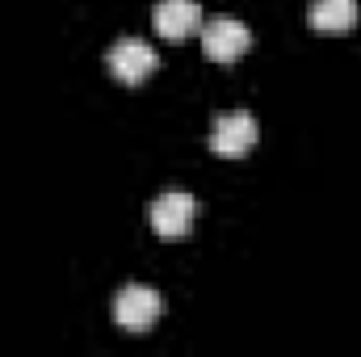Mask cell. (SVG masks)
Here are the masks:
<instances>
[{
    "mask_svg": "<svg viewBox=\"0 0 361 357\" xmlns=\"http://www.w3.org/2000/svg\"><path fill=\"white\" fill-rule=\"evenodd\" d=\"M160 311H164V298L152 286H143V282L122 286L118 298H114V320H118L122 332H152Z\"/></svg>",
    "mask_w": 361,
    "mask_h": 357,
    "instance_id": "6da1fadb",
    "label": "cell"
},
{
    "mask_svg": "<svg viewBox=\"0 0 361 357\" xmlns=\"http://www.w3.org/2000/svg\"><path fill=\"white\" fill-rule=\"evenodd\" d=\"M248 47H252V34H248L244 21H235V17H227V13H219L214 21H202V51H206V59H214V63H235Z\"/></svg>",
    "mask_w": 361,
    "mask_h": 357,
    "instance_id": "7a4b0ae2",
    "label": "cell"
},
{
    "mask_svg": "<svg viewBox=\"0 0 361 357\" xmlns=\"http://www.w3.org/2000/svg\"><path fill=\"white\" fill-rule=\"evenodd\" d=\"M193 214H197L193 193H185V189H164V193L152 202L147 223H152V231H156L160 240H180V236L193 227Z\"/></svg>",
    "mask_w": 361,
    "mask_h": 357,
    "instance_id": "3957f363",
    "label": "cell"
},
{
    "mask_svg": "<svg viewBox=\"0 0 361 357\" xmlns=\"http://www.w3.org/2000/svg\"><path fill=\"white\" fill-rule=\"evenodd\" d=\"M105 63H109V72H114L122 85H139V80H147V76L156 72V51H152L143 38H118V42L109 47Z\"/></svg>",
    "mask_w": 361,
    "mask_h": 357,
    "instance_id": "277c9868",
    "label": "cell"
},
{
    "mask_svg": "<svg viewBox=\"0 0 361 357\" xmlns=\"http://www.w3.org/2000/svg\"><path fill=\"white\" fill-rule=\"evenodd\" d=\"M257 135H261L257 118H252L248 109H235V114H223V118H214L210 147H214L219 156H244V152H252Z\"/></svg>",
    "mask_w": 361,
    "mask_h": 357,
    "instance_id": "5b68a950",
    "label": "cell"
},
{
    "mask_svg": "<svg viewBox=\"0 0 361 357\" xmlns=\"http://www.w3.org/2000/svg\"><path fill=\"white\" fill-rule=\"evenodd\" d=\"M152 21H156V34H164V38L177 42V38L193 34L202 25V4L197 0H160L156 13H152Z\"/></svg>",
    "mask_w": 361,
    "mask_h": 357,
    "instance_id": "8992f818",
    "label": "cell"
},
{
    "mask_svg": "<svg viewBox=\"0 0 361 357\" xmlns=\"http://www.w3.org/2000/svg\"><path fill=\"white\" fill-rule=\"evenodd\" d=\"M357 0H311L307 8V21L311 30H324V34H345L357 25Z\"/></svg>",
    "mask_w": 361,
    "mask_h": 357,
    "instance_id": "52a82bcc",
    "label": "cell"
}]
</instances>
